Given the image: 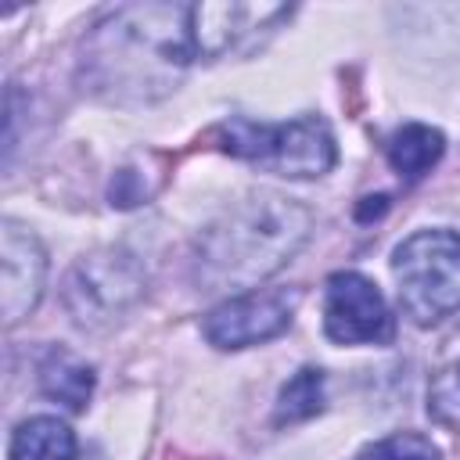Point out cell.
Instances as JSON below:
<instances>
[{"mask_svg": "<svg viewBox=\"0 0 460 460\" xmlns=\"http://www.w3.org/2000/svg\"><path fill=\"white\" fill-rule=\"evenodd\" d=\"M284 7L270 4H194V43L198 58H223L244 36L262 29L270 18H280Z\"/></svg>", "mask_w": 460, "mask_h": 460, "instance_id": "9", "label": "cell"}, {"mask_svg": "<svg viewBox=\"0 0 460 460\" xmlns=\"http://www.w3.org/2000/svg\"><path fill=\"white\" fill-rule=\"evenodd\" d=\"M223 151L288 180H313L334 169L338 144L323 119L305 115L291 122H252L230 119L219 129Z\"/></svg>", "mask_w": 460, "mask_h": 460, "instance_id": "3", "label": "cell"}, {"mask_svg": "<svg viewBox=\"0 0 460 460\" xmlns=\"http://www.w3.org/2000/svg\"><path fill=\"white\" fill-rule=\"evenodd\" d=\"M442 151H446L442 129L424 126V122H406L388 140V162L402 180H420L424 172H431L438 165Z\"/></svg>", "mask_w": 460, "mask_h": 460, "instance_id": "12", "label": "cell"}, {"mask_svg": "<svg viewBox=\"0 0 460 460\" xmlns=\"http://www.w3.org/2000/svg\"><path fill=\"white\" fill-rule=\"evenodd\" d=\"M7 460H75V435L58 417H29L11 431Z\"/></svg>", "mask_w": 460, "mask_h": 460, "instance_id": "11", "label": "cell"}, {"mask_svg": "<svg viewBox=\"0 0 460 460\" xmlns=\"http://www.w3.org/2000/svg\"><path fill=\"white\" fill-rule=\"evenodd\" d=\"M144 295V270L122 248L83 255L61 288V298L79 327H111Z\"/></svg>", "mask_w": 460, "mask_h": 460, "instance_id": "5", "label": "cell"}, {"mask_svg": "<svg viewBox=\"0 0 460 460\" xmlns=\"http://www.w3.org/2000/svg\"><path fill=\"white\" fill-rule=\"evenodd\" d=\"M40 388L47 399L79 413V410H86L90 392H93V367L65 349H50L40 367Z\"/></svg>", "mask_w": 460, "mask_h": 460, "instance_id": "10", "label": "cell"}, {"mask_svg": "<svg viewBox=\"0 0 460 460\" xmlns=\"http://www.w3.org/2000/svg\"><path fill=\"white\" fill-rule=\"evenodd\" d=\"M323 334L334 345H388L395 338V316L370 277L338 270L323 288Z\"/></svg>", "mask_w": 460, "mask_h": 460, "instance_id": "6", "label": "cell"}, {"mask_svg": "<svg viewBox=\"0 0 460 460\" xmlns=\"http://www.w3.org/2000/svg\"><path fill=\"white\" fill-rule=\"evenodd\" d=\"M402 313L428 327L460 309V234L435 226L410 234L392 252Z\"/></svg>", "mask_w": 460, "mask_h": 460, "instance_id": "4", "label": "cell"}, {"mask_svg": "<svg viewBox=\"0 0 460 460\" xmlns=\"http://www.w3.org/2000/svg\"><path fill=\"white\" fill-rule=\"evenodd\" d=\"M302 302L298 288H266V291H244L219 305H212L201 320V334L216 349H248L259 341H270L284 334L295 320V309Z\"/></svg>", "mask_w": 460, "mask_h": 460, "instance_id": "7", "label": "cell"}, {"mask_svg": "<svg viewBox=\"0 0 460 460\" xmlns=\"http://www.w3.org/2000/svg\"><path fill=\"white\" fill-rule=\"evenodd\" d=\"M352 460H438V446L420 431H392L363 446Z\"/></svg>", "mask_w": 460, "mask_h": 460, "instance_id": "14", "label": "cell"}, {"mask_svg": "<svg viewBox=\"0 0 460 460\" xmlns=\"http://www.w3.org/2000/svg\"><path fill=\"white\" fill-rule=\"evenodd\" d=\"M309 230L313 216L298 201L280 194L244 198L198 237V280L205 288L255 291L259 280L291 262V255L309 241Z\"/></svg>", "mask_w": 460, "mask_h": 460, "instance_id": "2", "label": "cell"}, {"mask_svg": "<svg viewBox=\"0 0 460 460\" xmlns=\"http://www.w3.org/2000/svg\"><path fill=\"white\" fill-rule=\"evenodd\" d=\"M190 61H198L194 4H126L93 25L79 68L108 101H155Z\"/></svg>", "mask_w": 460, "mask_h": 460, "instance_id": "1", "label": "cell"}, {"mask_svg": "<svg viewBox=\"0 0 460 460\" xmlns=\"http://www.w3.org/2000/svg\"><path fill=\"white\" fill-rule=\"evenodd\" d=\"M323 410V370L316 367H302L277 395V410H273V424H298L309 420Z\"/></svg>", "mask_w": 460, "mask_h": 460, "instance_id": "13", "label": "cell"}, {"mask_svg": "<svg viewBox=\"0 0 460 460\" xmlns=\"http://www.w3.org/2000/svg\"><path fill=\"white\" fill-rule=\"evenodd\" d=\"M47 284V252L36 241L32 230H25L14 219H4L0 226V305H4V323L14 327L25 320Z\"/></svg>", "mask_w": 460, "mask_h": 460, "instance_id": "8", "label": "cell"}, {"mask_svg": "<svg viewBox=\"0 0 460 460\" xmlns=\"http://www.w3.org/2000/svg\"><path fill=\"white\" fill-rule=\"evenodd\" d=\"M428 413L446 428H460V359L442 367L431 377V385H428Z\"/></svg>", "mask_w": 460, "mask_h": 460, "instance_id": "15", "label": "cell"}]
</instances>
